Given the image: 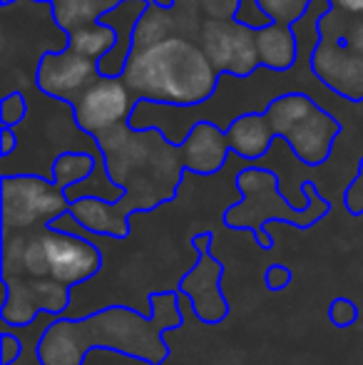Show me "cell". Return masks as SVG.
<instances>
[{"instance_id": "1", "label": "cell", "mask_w": 363, "mask_h": 365, "mask_svg": "<svg viewBox=\"0 0 363 365\" xmlns=\"http://www.w3.org/2000/svg\"><path fill=\"white\" fill-rule=\"evenodd\" d=\"M70 212L60 187L43 174L0 179V279L5 286L0 321L28 328L40 313L63 318L75 286L100 274L105 256L90 239L53 221Z\"/></svg>"}, {"instance_id": "2", "label": "cell", "mask_w": 363, "mask_h": 365, "mask_svg": "<svg viewBox=\"0 0 363 365\" xmlns=\"http://www.w3.org/2000/svg\"><path fill=\"white\" fill-rule=\"evenodd\" d=\"M112 184L125 192L120 202L88 197L70 204V217L80 229L107 239L130 236L132 214H150L175 202L184 182L182 147L160 130H132L130 122L97 137Z\"/></svg>"}, {"instance_id": "3", "label": "cell", "mask_w": 363, "mask_h": 365, "mask_svg": "<svg viewBox=\"0 0 363 365\" xmlns=\"http://www.w3.org/2000/svg\"><path fill=\"white\" fill-rule=\"evenodd\" d=\"M150 313L132 306H105L83 318H55L38 338L40 365H83L92 351H112L142 365H165L172 356L165 333L184 326L177 291H152Z\"/></svg>"}, {"instance_id": "4", "label": "cell", "mask_w": 363, "mask_h": 365, "mask_svg": "<svg viewBox=\"0 0 363 365\" xmlns=\"http://www.w3.org/2000/svg\"><path fill=\"white\" fill-rule=\"evenodd\" d=\"M122 80L137 100L197 107L212 100L219 73L199 45L175 35L150 50H135Z\"/></svg>"}, {"instance_id": "5", "label": "cell", "mask_w": 363, "mask_h": 365, "mask_svg": "<svg viewBox=\"0 0 363 365\" xmlns=\"http://www.w3.org/2000/svg\"><path fill=\"white\" fill-rule=\"evenodd\" d=\"M234 187L242 199L222 214V221L232 231H252L259 249L272 251L274 236L267 231L269 221H284L294 229H311L331 214V202L319 192L314 182L301 184V192L309 199V207L299 209L281 194L279 174L267 167H247L237 174Z\"/></svg>"}, {"instance_id": "6", "label": "cell", "mask_w": 363, "mask_h": 365, "mask_svg": "<svg viewBox=\"0 0 363 365\" xmlns=\"http://www.w3.org/2000/svg\"><path fill=\"white\" fill-rule=\"evenodd\" d=\"M212 231H199L192 236V249L197 251V264L177 284V293L189 298L192 313L204 326H219L229 318V301L222 291L224 264L212 256Z\"/></svg>"}, {"instance_id": "7", "label": "cell", "mask_w": 363, "mask_h": 365, "mask_svg": "<svg viewBox=\"0 0 363 365\" xmlns=\"http://www.w3.org/2000/svg\"><path fill=\"white\" fill-rule=\"evenodd\" d=\"M137 97L122 77H100L73 102V120L80 132L92 140L127 125L135 112Z\"/></svg>"}, {"instance_id": "8", "label": "cell", "mask_w": 363, "mask_h": 365, "mask_svg": "<svg viewBox=\"0 0 363 365\" xmlns=\"http://www.w3.org/2000/svg\"><path fill=\"white\" fill-rule=\"evenodd\" d=\"M199 38H202L199 48L207 53L219 75H234L247 80L262 68L257 33L237 25L232 18L207 20Z\"/></svg>"}, {"instance_id": "9", "label": "cell", "mask_w": 363, "mask_h": 365, "mask_svg": "<svg viewBox=\"0 0 363 365\" xmlns=\"http://www.w3.org/2000/svg\"><path fill=\"white\" fill-rule=\"evenodd\" d=\"M100 68L97 60H90L85 55H78L75 50H63V53H50L43 58L38 73H35V87L50 100L68 102L73 105L80 95L100 80Z\"/></svg>"}, {"instance_id": "10", "label": "cell", "mask_w": 363, "mask_h": 365, "mask_svg": "<svg viewBox=\"0 0 363 365\" xmlns=\"http://www.w3.org/2000/svg\"><path fill=\"white\" fill-rule=\"evenodd\" d=\"M314 75L346 102H363V55L349 50L331 35H321L314 53Z\"/></svg>"}, {"instance_id": "11", "label": "cell", "mask_w": 363, "mask_h": 365, "mask_svg": "<svg viewBox=\"0 0 363 365\" xmlns=\"http://www.w3.org/2000/svg\"><path fill=\"white\" fill-rule=\"evenodd\" d=\"M341 120L329 112L324 105H316L306 117H301L291 132L286 135V147L294 152V157L306 167H321L329 162L334 152L336 140L341 137Z\"/></svg>"}, {"instance_id": "12", "label": "cell", "mask_w": 363, "mask_h": 365, "mask_svg": "<svg viewBox=\"0 0 363 365\" xmlns=\"http://www.w3.org/2000/svg\"><path fill=\"white\" fill-rule=\"evenodd\" d=\"M152 0H120L117 5H112L107 13H102V18L97 23L110 25L117 35V45L97 63L102 77H122L125 68L130 63L132 53H135V30L140 25L142 15L147 13Z\"/></svg>"}, {"instance_id": "13", "label": "cell", "mask_w": 363, "mask_h": 365, "mask_svg": "<svg viewBox=\"0 0 363 365\" xmlns=\"http://www.w3.org/2000/svg\"><path fill=\"white\" fill-rule=\"evenodd\" d=\"M180 147L184 169H187V174H197V177H212V174L222 172L229 154H232L227 132L219 130L212 122H197Z\"/></svg>"}, {"instance_id": "14", "label": "cell", "mask_w": 363, "mask_h": 365, "mask_svg": "<svg viewBox=\"0 0 363 365\" xmlns=\"http://www.w3.org/2000/svg\"><path fill=\"white\" fill-rule=\"evenodd\" d=\"M227 142L234 157L244 159V162H259L272 152L276 135L269 125L267 115L262 112H252L239 120H234L227 130Z\"/></svg>"}, {"instance_id": "15", "label": "cell", "mask_w": 363, "mask_h": 365, "mask_svg": "<svg viewBox=\"0 0 363 365\" xmlns=\"http://www.w3.org/2000/svg\"><path fill=\"white\" fill-rule=\"evenodd\" d=\"M257 48H259V63H262V68L276 70V73H286L299 60L296 33L291 25L284 23H274L269 28L259 30Z\"/></svg>"}, {"instance_id": "16", "label": "cell", "mask_w": 363, "mask_h": 365, "mask_svg": "<svg viewBox=\"0 0 363 365\" xmlns=\"http://www.w3.org/2000/svg\"><path fill=\"white\" fill-rule=\"evenodd\" d=\"M319 102L309 95V92H289V95L279 97L276 102L267 107V120L272 125L276 140H286V135L291 132V127L301 120V117L309 115Z\"/></svg>"}, {"instance_id": "17", "label": "cell", "mask_w": 363, "mask_h": 365, "mask_svg": "<svg viewBox=\"0 0 363 365\" xmlns=\"http://www.w3.org/2000/svg\"><path fill=\"white\" fill-rule=\"evenodd\" d=\"M120 0H53L55 23L70 35L85 25L97 23L102 13H107Z\"/></svg>"}, {"instance_id": "18", "label": "cell", "mask_w": 363, "mask_h": 365, "mask_svg": "<svg viewBox=\"0 0 363 365\" xmlns=\"http://www.w3.org/2000/svg\"><path fill=\"white\" fill-rule=\"evenodd\" d=\"M97 169V159L92 152H60L50 164V179L55 182V187H60L63 192H68L70 187L88 182Z\"/></svg>"}, {"instance_id": "19", "label": "cell", "mask_w": 363, "mask_h": 365, "mask_svg": "<svg viewBox=\"0 0 363 365\" xmlns=\"http://www.w3.org/2000/svg\"><path fill=\"white\" fill-rule=\"evenodd\" d=\"M175 8H165L157 0H152L135 30V50H150L155 45H160L162 40L175 38L172 35V30H175Z\"/></svg>"}, {"instance_id": "20", "label": "cell", "mask_w": 363, "mask_h": 365, "mask_svg": "<svg viewBox=\"0 0 363 365\" xmlns=\"http://www.w3.org/2000/svg\"><path fill=\"white\" fill-rule=\"evenodd\" d=\"M115 45H117L115 30L102 23L85 25V28L70 33V50H75L78 55H85V58H90V60H97V63H100Z\"/></svg>"}, {"instance_id": "21", "label": "cell", "mask_w": 363, "mask_h": 365, "mask_svg": "<svg viewBox=\"0 0 363 365\" xmlns=\"http://www.w3.org/2000/svg\"><path fill=\"white\" fill-rule=\"evenodd\" d=\"M334 15L339 18V25L324 18L321 20V35H331L349 50L363 55V15H349L339 8H334Z\"/></svg>"}, {"instance_id": "22", "label": "cell", "mask_w": 363, "mask_h": 365, "mask_svg": "<svg viewBox=\"0 0 363 365\" xmlns=\"http://www.w3.org/2000/svg\"><path fill=\"white\" fill-rule=\"evenodd\" d=\"M232 20L237 25H242V28L254 30V33H259V30L274 25V18L264 10V5L259 3V0H237Z\"/></svg>"}, {"instance_id": "23", "label": "cell", "mask_w": 363, "mask_h": 365, "mask_svg": "<svg viewBox=\"0 0 363 365\" xmlns=\"http://www.w3.org/2000/svg\"><path fill=\"white\" fill-rule=\"evenodd\" d=\"M28 95L23 90H13L10 95H5L3 102H0V122H3V127L18 130L25 122V117H28Z\"/></svg>"}, {"instance_id": "24", "label": "cell", "mask_w": 363, "mask_h": 365, "mask_svg": "<svg viewBox=\"0 0 363 365\" xmlns=\"http://www.w3.org/2000/svg\"><path fill=\"white\" fill-rule=\"evenodd\" d=\"M264 5L269 15L274 18V23L294 25L296 20L304 18L306 8L311 5V0H259Z\"/></svg>"}, {"instance_id": "25", "label": "cell", "mask_w": 363, "mask_h": 365, "mask_svg": "<svg viewBox=\"0 0 363 365\" xmlns=\"http://www.w3.org/2000/svg\"><path fill=\"white\" fill-rule=\"evenodd\" d=\"M329 321L334 328H351L359 321V306H356L351 298L346 296H336L329 303Z\"/></svg>"}, {"instance_id": "26", "label": "cell", "mask_w": 363, "mask_h": 365, "mask_svg": "<svg viewBox=\"0 0 363 365\" xmlns=\"http://www.w3.org/2000/svg\"><path fill=\"white\" fill-rule=\"evenodd\" d=\"M344 204H346V212H349L351 217H361L363 214V157L359 162V174H356L354 182L346 187Z\"/></svg>"}, {"instance_id": "27", "label": "cell", "mask_w": 363, "mask_h": 365, "mask_svg": "<svg viewBox=\"0 0 363 365\" xmlns=\"http://www.w3.org/2000/svg\"><path fill=\"white\" fill-rule=\"evenodd\" d=\"M291 279H294V274H291V269L284 264H272L267 269V274H264V284H267V289L274 293L289 289Z\"/></svg>"}, {"instance_id": "28", "label": "cell", "mask_w": 363, "mask_h": 365, "mask_svg": "<svg viewBox=\"0 0 363 365\" xmlns=\"http://www.w3.org/2000/svg\"><path fill=\"white\" fill-rule=\"evenodd\" d=\"M23 353V343L20 338H15L10 331L0 333V365H13Z\"/></svg>"}, {"instance_id": "29", "label": "cell", "mask_w": 363, "mask_h": 365, "mask_svg": "<svg viewBox=\"0 0 363 365\" xmlns=\"http://www.w3.org/2000/svg\"><path fill=\"white\" fill-rule=\"evenodd\" d=\"M20 147V137L15 130H8V127H3V132H0V157L8 159L10 154H15V149Z\"/></svg>"}, {"instance_id": "30", "label": "cell", "mask_w": 363, "mask_h": 365, "mask_svg": "<svg viewBox=\"0 0 363 365\" xmlns=\"http://www.w3.org/2000/svg\"><path fill=\"white\" fill-rule=\"evenodd\" d=\"M331 3H334V8L349 15H363V0H331Z\"/></svg>"}]
</instances>
